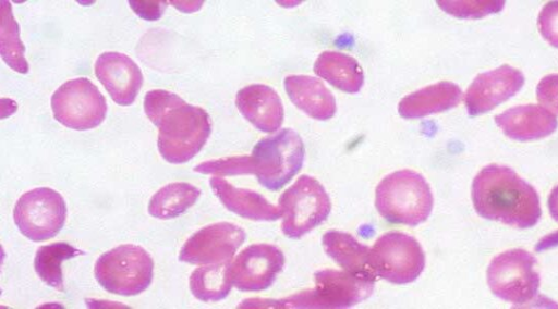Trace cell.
I'll return each instance as SVG.
<instances>
[{
    "mask_svg": "<svg viewBox=\"0 0 558 309\" xmlns=\"http://www.w3.org/2000/svg\"><path fill=\"white\" fill-rule=\"evenodd\" d=\"M146 116L158 127L157 146L169 163L181 164L195 157L206 144L211 124L208 113L177 94L153 89L144 97Z\"/></svg>",
    "mask_w": 558,
    "mask_h": 309,
    "instance_id": "6da1fadb",
    "label": "cell"
},
{
    "mask_svg": "<svg viewBox=\"0 0 558 309\" xmlns=\"http://www.w3.org/2000/svg\"><path fill=\"white\" fill-rule=\"evenodd\" d=\"M471 194L478 215L510 226L532 227L542 214L535 188L505 165L484 166L473 180Z\"/></svg>",
    "mask_w": 558,
    "mask_h": 309,
    "instance_id": "7a4b0ae2",
    "label": "cell"
},
{
    "mask_svg": "<svg viewBox=\"0 0 558 309\" xmlns=\"http://www.w3.org/2000/svg\"><path fill=\"white\" fill-rule=\"evenodd\" d=\"M433 203V194L426 180L408 169L386 175L375 190L378 213L395 224L418 225L429 217Z\"/></svg>",
    "mask_w": 558,
    "mask_h": 309,
    "instance_id": "3957f363",
    "label": "cell"
},
{
    "mask_svg": "<svg viewBox=\"0 0 558 309\" xmlns=\"http://www.w3.org/2000/svg\"><path fill=\"white\" fill-rule=\"evenodd\" d=\"M315 287L280 300H260L266 307L348 308L368 298L374 281L347 271L326 269L314 274Z\"/></svg>",
    "mask_w": 558,
    "mask_h": 309,
    "instance_id": "277c9868",
    "label": "cell"
},
{
    "mask_svg": "<svg viewBox=\"0 0 558 309\" xmlns=\"http://www.w3.org/2000/svg\"><path fill=\"white\" fill-rule=\"evenodd\" d=\"M94 273L107 292L135 296L150 285L154 260L143 247L124 244L101 254L96 260Z\"/></svg>",
    "mask_w": 558,
    "mask_h": 309,
    "instance_id": "5b68a950",
    "label": "cell"
},
{
    "mask_svg": "<svg viewBox=\"0 0 558 309\" xmlns=\"http://www.w3.org/2000/svg\"><path fill=\"white\" fill-rule=\"evenodd\" d=\"M251 157L259 184L269 190H279L302 168L305 148L296 132L282 128L257 141Z\"/></svg>",
    "mask_w": 558,
    "mask_h": 309,
    "instance_id": "8992f818",
    "label": "cell"
},
{
    "mask_svg": "<svg viewBox=\"0 0 558 309\" xmlns=\"http://www.w3.org/2000/svg\"><path fill=\"white\" fill-rule=\"evenodd\" d=\"M281 231L289 238H300L329 215L331 202L323 185L308 175L300 176L279 197Z\"/></svg>",
    "mask_w": 558,
    "mask_h": 309,
    "instance_id": "52a82bcc",
    "label": "cell"
},
{
    "mask_svg": "<svg viewBox=\"0 0 558 309\" xmlns=\"http://www.w3.org/2000/svg\"><path fill=\"white\" fill-rule=\"evenodd\" d=\"M487 284L494 295L513 305L532 301L539 287L535 257L524 249L497 255L487 268Z\"/></svg>",
    "mask_w": 558,
    "mask_h": 309,
    "instance_id": "ba28073f",
    "label": "cell"
},
{
    "mask_svg": "<svg viewBox=\"0 0 558 309\" xmlns=\"http://www.w3.org/2000/svg\"><path fill=\"white\" fill-rule=\"evenodd\" d=\"M51 109L54 119L62 125L86 131L102 123L107 102L92 81L78 77L63 83L52 94Z\"/></svg>",
    "mask_w": 558,
    "mask_h": 309,
    "instance_id": "9c48e42d",
    "label": "cell"
},
{
    "mask_svg": "<svg viewBox=\"0 0 558 309\" xmlns=\"http://www.w3.org/2000/svg\"><path fill=\"white\" fill-rule=\"evenodd\" d=\"M371 257L378 277L402 285L415 281L425 267L421 244L402 232H387L371 248Z\"/></svg>",
    "mask_w": 558,
    "mask_h": 309,
    "instance_id": "30bf717a",
    "label": "cell"
},
{
    "mask_svg": "<svg viewBox=\"0 0 558 309\" xmlns=\"http://www.w3.org/2000/svg\"><path fill=\"white\" fill-rule=\"evenodd\" d=\"M14 222L20 232L33 242L54 237L66 219V205L58 191L38 187L24 193L13 210Z\"/></svg>",
    "mask_w": 558,
    "mask_h": 309,
    "instance_id": "8fae6325",
    "label": "cell"
},
{
    "mask_svg": "<svg viewBox=\"0 0 558 309\" xmlns=\"http://www.w3.org/2000/svg\"><path fill=\"white\" fill-rule=\"evenodd\" d=\"M245 237L244 230L233 223L209 224L187 238L180 250L179 260L191 264L229 262Z\"/></svg>",
    "mask_w": 558,
    "mask_h": 309,
    "instance_id": "7c38bea8",
    "label": "cell"
},
{
    "mask_svg": "<svg viewBox=\"0 0 558 309\" xmlns=\"http://www.w3.org/2000/svg\"><path fill=\"white\" fill-rule=\"evenodd\" d=\"M284 265V256L275 245L253 244L231 262L232 284L243 292L268 288Z\"/></svg>",
    "mask_w": 558,
    "mask_h": 309,
    "instance_id": "4fadbf2b",
    "label": "cell"
},
{
    "mask_svg": "<svg viewBox=\"0 0 558 309\" xmlns=\"http://www.w3.org/2000/svg\"><path fill=\"white\" fill-rule=\"evenodd\" d=\"M523 84L522 72L508 64L478 74L464 95L469 115L476 116L493 110L514 96Z\"/></svg>",
    "mask_w": 558,
    "mask_h": 309,
    "instance_id": "5bb4252c",
    "label": "cell"
},
{
    "mask_svg": "<svg viewBox=\"0 0 558 309\" xmlns=\"http://www.w3.org/2000/svg\"><path fill=\"white\" fill-rule=\"evenodd\" d=\"M95 74L119 106L132 104L143 85V74L138 65L120 52L101 53L95 63Z\"/></svg>",
    "mask_w": 558,
    "mask_h": 309,
    "instance_id": "9a60e30c",
    "label": "cell"
},
{
    "mask_svg": "<svg viewBox=\"0 0 558 309\" xmlns=\"http://www.w3.org/2000/svg\"><path fill=\"white\" fill-rule=\"evenodd\" d=\"M240 113L256 128L272 133L283 121V106L278 94L264 84H252L240 89L235 97Z\"/></svg>",
    "mask_w": 558,
    "mask_h": 309,
    "instance_id": "2e32d148",
    "label": "cell"
},
{
    "mask_svg": "<svg viewBox=\"0 0 558 309\" xmlns=\"http://www.w3.org/2000/svg\"><path fill=\"white\" fill-rule=\"evenodd\" d=\"M496 124L511 139L526 141L553 134L558 122L538 104L515 106L495 116Z\"/></svg>",
    "mask_w": 558,
    "mask_h": 309,
    "instance_id": "e0dca14e",
    "label": "cell"
},
{
    "mask_svg": "<svg viewBox=\"0 0 558 309\" xmlns=\"http://www.w3.org/2000/svg\"><path fill=\"white\" fill-rule=\"evenodd\" d=\"M322 244L325 252L344 271L374 282L377 280L371 248L351 234L330 230L323 235Z\"/></svg>",
    "mask_w": 558,
    "mask_h": 309,
    "instance_id": "ac0fdd59",
    "label": "cell"
},
{
    "mask_svg": "<svg viewBox=\"0 0 558 309\" xmlns=\"http://www.w3.org/2000/svg\"><path fill=\"white\" fill-rule=\"evenodd\" d=\"M209 184L221 203L242 218L254 221H274L281 218L280 208L256 191L238 188L219 176H213Z\"/></svg>",
    "mask_w": 558,
    "mask_h": 309,
    "instance_id": "d6986e66",
    "label": "cell"
},
{
    "mask_svg": "<svg viewBox=\"0 0 558 309\" xmlns=\"http://www.w3.org/2000/svg\"><path fill=\"white\" fill-rule=\"evenodd\" d=\"M284 88L293 104L308 116L325 121L335 115V97L318 78L289 75L284 78Z\"/></svg>",
    "mask_w": 558,
    "mask_h": 309,
    "instance_id": "ffe728a7",
    "label": "cell"
},
{
    "mask_svg": "<svg viewBox=\"0 0 558 309\" xmlns=\"http://www.w3.org/2000/svg\"><path fill=\"white\" fill-rule=\"evenodd\" d=\"M461 98L462 91L457 84L441 81L403 97L398 112L403 119H420L449 110L458 106Z\"/></svg>",
    "mask_w": 558,
    "mask_h": 309,
    "instance_id": "44dd1931",
    "label": "cell"
},
{
    "mask_svg": "<svg viewBox=\"0 0 558 309\" xmlns=\"http://www.w3.org/2000/svg\"><path fill=\"white\" fill-rule=\"evenodd\" d=\"M315 74L341 91L359 92L364 83V73L359 62L339 51H324L316 59Z\"/></svg>",
    "mask_w": 558,
    "mask_h": 309,
    "instance_id": "7402d4cb",
    "label": "cell"
},
{
    "mask_svg": "<svg viewBox=\"0 0 558 309\" xmlns=\"http://www.w3.org/2000/svg\"><path fill=\"white\" fill-rule=\"evenodd\" d=\"M199 195L201 190L190 183L167 184L150 198L148 213L161 220L177 218L192 207Z\"/></svg>",
    "mask_w": 558,
    "mask_h": 309,
    "instance_id": "603a6c76",
    "label": "cell"
},
{
    "mask_svg": "<svg viewBox=\"0 0 558 309\" xmlns=\"http://www.w3.org/2000/svg\"><path fill=\"white\" fill-rule=\"evenodd\" d=\"M232 261L206 264L190 275V289L195 298L214 302L226 298L232 287L230 265Z\"/></svg>",
    "mask_w": 558,
    "mask_h": 309,
    "instance_id": "cb8c5ba5",
    "label": "cell"
},
{
    "mask_svg": "<svg viewBox=\"0 0 558 309\" xmlns=\"http://www.w3.org/2000/svg\"><path fill=\"white\" fill-rule=\"evenodd\" d=\"M85 252L68 243H52L40 246L34 259L37 275L47 285L63 291V275L61 263Z\"/></svg>",
    "mask_w": 558,
    "mask_h": 309,
    "instance_id": "d4e9b609",
    "label": "cell"
},
{
    "mask_svg": "<svg viewBox=\"0 0 558 309\" xmlns=\"http://www.w3.org/2000/svg\"><path fill=\"white\" fill-rule=\"evenodd\" d=\"M0 51L3 61L14 71L25 74L28 63L24 58L25 47L20 39L19 24L15 21L11 4L1 1Z\"/></svg>",
    "mask_w": 558,
    "mask_h": 309,
    "instance_id": "484cf974",
    "label": "cell"
},
{
    "mask_svg": "<svg viewBox=\"0 0 558 309\" xmlns=\"http://www.w3.org/2000/svg\"><path fill=\"white\" fill-rule=\"evenodd\" d=\"M438 5L447 13L461 18H480L497 13L504 1H438Z\"/></svg>",
    "mask_w": 558,
    "mask_h": 309,
    "instance_id": "4316f807",
    "label": "cell"
},
{
    "mask_svg": "<svg viewBox=\"0 0 558 309\" xmlns=\"http://www.w3.org/2000/svg\"><path fill=\"white\" fill-rule=\"evenodd\" d=\"M194 171L217 175L254 174V163L251 156L231 157L202 162Z\"/></svg>",
    "mask_w": 558,
    "mask_h": 309,
    "instance_id": "83f0119b",
    "label": "cell"
},
{
    "mask_svg": "<svg viewBox=\"0 0 558 309\" xmlns=\"http://www.w3.org/2000/svg\"><path fill=\"white\" fill-rule=\"evenodd\" d=\"M542 36L554 47L558 48V1L544 5L537 18Z\"/></svg>",
    "mask_w": 558,
    "mask_h": 309,
    "instance_id": "f1b7e54d",
    "label": "cell"
},
{
    "mask_svg": "<svg viewBox=\"0 0 558 309\" xmlns=\"http://www.w3.org/2000/svg\"><path fill=\"white\" fill-rule=\"evenodd\" d=\"M536 98L544 109L558 115V74L546 75L538 82Z\"/></svg>",
    "mask_w": 558,
    "mask_h": 309,
    "instance_id": "f546056e",
    "label": "cell"
},
{
    "mask_svg": "<svg viewBox=\"0 0 558 309\" xmlns=\"http://www.w3.org/2000/svg\"><path fill=\"white\" fill-rule=\"evenodd\" d=\"M134 12L145 20H157L166 9V1H129Z\"/></svg>",
    "mask_w": 558,
    "mask_h": 309,
    "instance_id": "4dcf8cb0",
    "label": "cell"
},
{
    "mask_svg": "<svg viewBox=\"0 0 558 309\" xmlns=\"http://www.w3.org/2000/svg\"><path fill=\"white\" fill-rule=\"evenodd\" d=\"M556 246H558V231H555L541 238L535 245V250L544 251Z\"/></svg>",
    "mask_w": 558,
    "mask_h": 309,
    "instance_id": "1f68e13d",
    "label": "cell"
},
{
    "mask_svg": "<svg viewBox=\"0 0 558 309\" xmlns=\"http://www.w3.org/2000/svg\"><path fill=\"white\" fill-rule=\"evenodd\" d=\"M548 208L551 218L558 222V185H556L548 197Z\"/></svg>",
    "mask_w": 558,
    "mask_h": 309,
    "instance_id": "d6a6232c",
    "label": "cell"
}]
</instances>
